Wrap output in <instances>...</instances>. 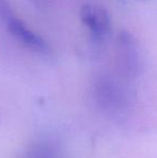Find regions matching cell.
<instances>
[{
    "instance_id": "obj_1",
    "label": "cell",
    "mask_w": 157,
    "mask_h": 158,
    "mask_svg": "<svg viewBox=\"0 0 157 158\" xmlns=\"http://www.w3.org/2000/svg\"><path fill=\"white\" fill-rule=\"evenodd\" d=\"M116 59L123 73L134 75L140 68V52L137 40L129 31L122 30L116 38Z\"/></svg>"
},
{
    "instance_id": "obj_5",
    "label": "cell",
    "mask_w": 157,
    "mask_h": 158,
    "mask_svg": "<svg viewBox=\"0 0 157 158\" xmlns=\"http://www.w3.org/2000/svg\"><path fill=\"white\" fill-rule=\"evenodd\" d=\"M31 2H34V3H41L42 1H44V0H30Z\"/></svg>"
},
{
    "instance_id": "obj_3",
    "label": "cell",
    "mask_w": 157,
    "mask_h": 158,
    "mask_svg": "<svg viewBox=\"0 0 157 158\" xmlns=\"http://www.w3.org/2000/svg\"><path fill=\"white\" fill-rule=\"evenodd\" d=\"M3 25L10 32V35L24 46L38 53L48 52V45L45 40L40 37L38 33L32 31L30 28H28L26 24L21 21L15 14L11 16Z\"/></svg>"
},
{
    "instance_id": "obj_4",
    "label": "cell",
    "mask_w": 157,
    "mask_h": 158,
    "mask_svg": "<svg viewBox=\"0 0 157 158\" xmlns=\"http://www.w3.org/2000/svg\"><path fill=\"white\" fill-rule=\"evenodd\" d=\"M15 13L9 0H0V23L3 25Z\"/></svg>"
},
{
    "instance_id": "obj_2",
    "label": "cell",
    "mask_w": 157,
    "mask_h": 158,
    "mask_svg": "<svg viewBox=\"0 0 157 158\" xmlns=\"http://www.w3.org/2000/svg\"><path fill=\"white\" fill-rule=\"evenodd\" d=\"M81 21L89 29L93 38L102 40L111 31V17L105 8L86 3L80 10Z\"/></svg>"
}]
</instances>
